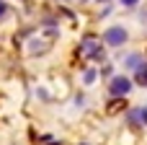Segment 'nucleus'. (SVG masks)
I'll return each mask as SVG.
<instances>
[{
    "label": "nucleus",
    "instance_id": "39448f33",
    "mask_svg": "<svg viewBox=\"0 0 147 145\" xmlns=\"http://www.w3.org/2000/svg\"><path fill=\"white\" fill-rule=\"evenodd\" d=\"M132 122H145L147 125V112H134L132 114Z\"/></svg>",
    "mask_w": 147,
    "mask_h": 145
},
{
    "label": "nucleus",
    "instance_id": "0eeeda50",
    "mask_svg": "<svg viewBox=\"0 0 147 145\" xmlns=\"http://www.w3.org/2000/svg\"><path fill=\"white\" fill-rule=\"evenodd\" d=\"M93 78H96V70H88V73H85V83H90Z\"/></svg>",
    "mask_w": 147,
    "mask_h": 145
},
{
    "label": "nucleus",
    "instance_id": "f03ea898",
    "mask_svg": "<svg viewBox=\"0 0 147 145\" xmlns=\"http://www.w3.org/2000/svg\"><path fill=\"white\" fill-rule=\"evenodd\" d=\"M80 54L83 57H98L101 54V42L96 36H85L83 44H80Z\"/></svg>",
    "mask_w": 147,
    "mask_h": 145
},
{
    "label": "nucleus",
    "instance_id": "20e7f679",
    "mask_svg": "<svg viewBox=\"0 0 147 145\" xmlns=\"http://www.w3.org/2000/svg\"><path fill=\"white\" fill-rule=\"evenodd\" d=\"M137 83L140 86H147V65H140L137 67Z\"/></svg>",
    "mask_w": 147,
    "mask_h": 145
},
{
    "label": "nucleus",
    "instance_id": "1a4fd4ad",
    "mask_svg": "<svg viewBox=\"0 0 147 145\" xmlns=\"http://www.w3.org/2000/svg\"><path fill=\"white\" fill-rule=\"evenodd\" d=\"M3 13H5V5H3V3H0V16H3Z\"/></svg>",
    "mask_w": 147,
    "mask_h": 145
},
{
    "label": "nucleus",
    "instance_id": "f257e3e1",
    "mask_svg": "<svg viewBox=\"0 0 147 145\" xmlns=\"http://www.w3.org/2000/svg\"><path fill=\"white\" fill-rule=\"evenodd\" d=\"M103 42L111 44V47H121V44L127 42V31H124L121 26H114V29H109V31L103 34Z\"/></svg>",
    "mask_w": 147,
    "mask_h": 145
},
{
    "label": "nucleus",
    "instance_id": "7ed1b4c3",
    "mask_svg": "<svg viewBox=\"0 0 147 145\" xmlns=\"http://www.w3.org/2000/svg\"><path fill=\"white\" fill-rule=\"evenodd\" d=\"M132 88V80L129 78H114L111 80V96H127Z\"/></svg>",
    "mask_w": 147,
    "mask_h": 145
},
{
    "label": "nucleus",
    "instance_id": "6e6552de",
    "mask_svg": "<svg viewBox=\"0 0 147 145\" xmlns=\"http://www.w3.org/2000/svg\"><path fill=\"white\" fill-rule=\"evenodd\" d=\"M124 5H137V0H121Z\"/></svg>",
    "mask_w": 147,
    "mask_h": 145
},
{
    "label": "nucleus",
    "instance_id": "423d86ee",
    "mask_svg": "<svg viewBox=\"0 0 147 145\" xmlns=\"http://www.w3.org/2000/svg\"><path fill=\"white\" fill-rule=\"evenodd\" d=\"M127 62H129V67H134V70H137V67H140V57H129V60H127Z\"/></svg>",
    "mask_w": 147,
    "mask_h": 145
}]
</instances>
